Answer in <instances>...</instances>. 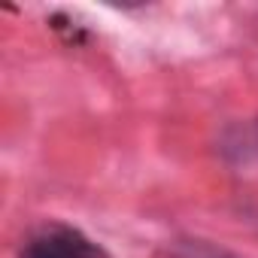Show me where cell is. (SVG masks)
<instances>
[{
    "label": "cell",
    "mask_w": 258,
    "mask_h": 258,
    "mask_svg": "<svg viewBox=\"0 0 258 258\" xmlns=\"http://www.w3.org/2000/svg\"><path fill=\"white\" fill-rule=\"evenodd\" d=\"M173 258H240V255L207 240H179L173 246Z\"/></svg>",
    "instance_id": "cell-3"
},
{
    "label": "cell",
    "mask_w": 258,
    "mask_h": 258,
    "mask_svg": "<svg viewBox=\"0 0 258 258\" xmlns=\"http://www.w3.org/2000/svg\"><path fill=\"white\" fill-rule=\"evenodd\" d=\"M222 155L240 167H258V121H243L225 131Z\"/></svg>",
    "instance_id": "cell-2"
},
{
    "label": "cell",
    "mask_w": 258,
    "mask_h": 258,
    "mask_svg": "<svg viewBox=\"0 0 258 258\" xmlns=\"http://www.w3.org/2000/svg\"><path fill=\"white\" fill-rule=\"evenodd\" d=\"M22 258H103V252L82 231L67 225H49L25 243Z\"/></svg>",
    "instance_id": "cell-1"
}]
</instances>
